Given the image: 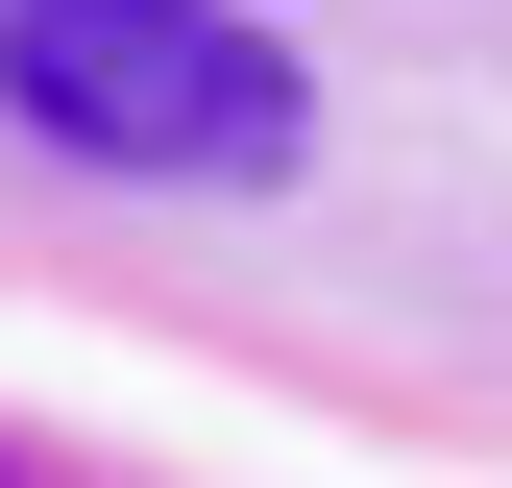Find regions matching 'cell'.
Listing matches in <instances>:
<instances>
[{
    "label": "cell",
    "mask_w": 512,
    "mask_h": 488,
    "mask_svg": "<svg viewBox=\"0 0 512 488\" xmlns=\"http://www.w3.org/2000/svg\"><path fill=\"white\" fill-rule=\"evenodd\" d=\"M0 122L74 171H196V196H269L317 147L293 49L244 0H0Z\"/></svg>",
    "instance_id": "cell-1"
}]
</instances>
